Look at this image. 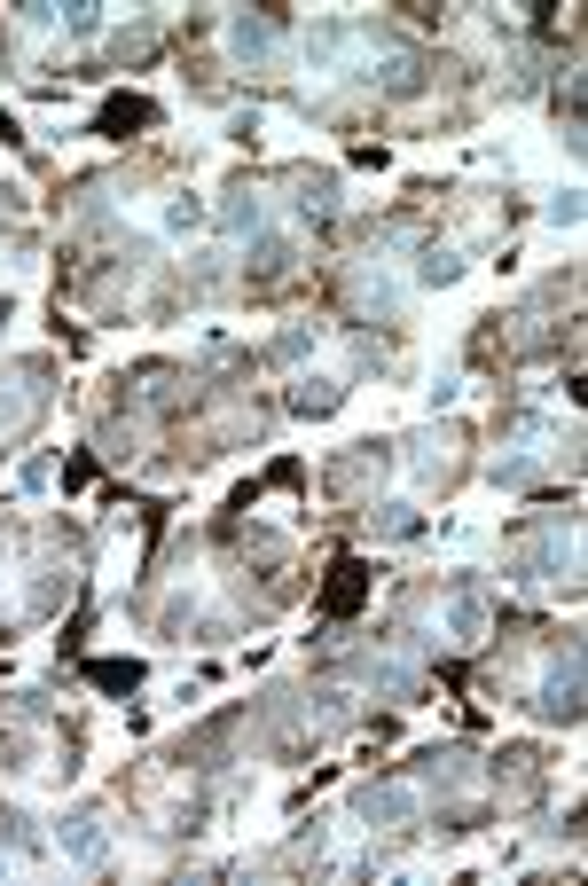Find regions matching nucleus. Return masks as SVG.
<instances>
[{
	"label": "nucleus",
	"instance_id": "f257e3e1",
	"mask_svg": "<svg viewBox=\"0 0 588 886\" xmlns=\"http://www.w3.org/2000/svg\"><path fill=\"white\" fill-rule=\"evenodd\" d=\"M361 589H369V581H361V565H338V581H330V596H322V604H330V612H353V604H361Z\"/></svg>",
	"mask_w": 588,
	"mask_h": 886
}]
</instances>
